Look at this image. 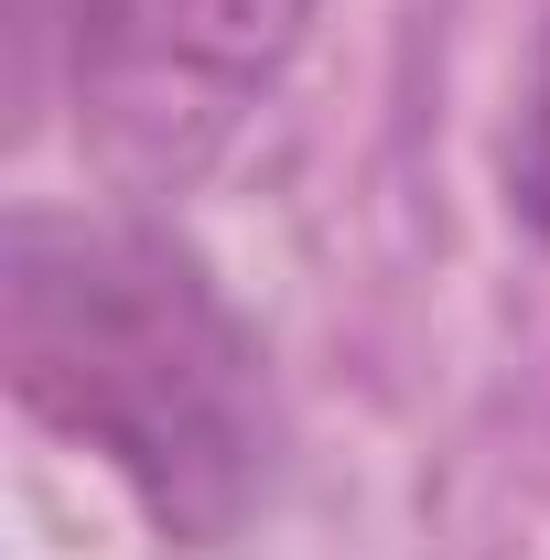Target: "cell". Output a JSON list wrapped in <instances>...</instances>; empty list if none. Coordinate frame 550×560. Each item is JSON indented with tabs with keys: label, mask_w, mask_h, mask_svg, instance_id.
I'll return each instance as SVG.
<instances>
[{
	"label": "cell",
	"mask_w": 550,
	"mask_h": 560,
	"mask_svg": "<svg viewBox=\"0 0 550 560\" xmlns=\"http://www.w3.org/2000/svg\"><path fill=\"white\" fill-rule=\"evenodd\" d=\"M11 388L173 539H227L260 495V355L206 270L130 215H11Z\"/></svg>",
	"instance_id": "cell-1"
},
{
	"label": "cell",
	"mask_w": 550,
	"mask_h": 560,
	"mask_svg": "<svg viewBox=\"0 0 550 560\" xmlns=\"http://www.w3.org/2000/svg\"><path fill=\"white\" fill-rule=\"evenodd\" d=\"M313 0H98L87 97L130 173L206 162L216 130L291 66Z\"/></svg>",
	"instance_id": "cell-2"
},
{
	"label": "cell",
	"mask_w": 550,
	"mask_h": 560,
	"mask_svg": "<svg viewBox=\"0 0 550 560\" xmlns=\"http://www.w3.org/2000/svg\"><path fill=\"white\" fill-rule=\"evenodd\" d=\"M518 215H529V226H550V44H540L529 119H518Z\"/></svg>",
	"instance_id": "cell-3"
}]
</instances>
